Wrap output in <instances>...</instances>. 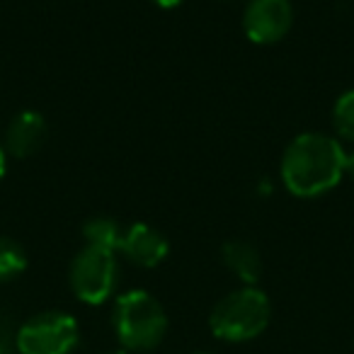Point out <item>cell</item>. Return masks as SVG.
<instances>
[{"label": "cell", "mask_w": 354, "mask_h": 354, "mask_svg": "<svg viewBox=\"0 0 354 354\" xmlns=\"http://www.w3.org/2000/svg\"><path fill=\"white\" fill-rule=\"evenodd\" d=\"M342 143L325 133H301L281 156V183L294 197H320L337 187L344 177Z\"/></svg>", "instance_id": "6da1fadb"}, {"label": "cell", "mask_w": 354, "mask_h": 354, "mask_svg": "<svg viewBox=\"0 0 354 354\" xmlns=\"http://www.w3.org/2000/svg\"><path fill=\"white\" fill-rule=\"evenodd\" d=\"M114 333L127 349H153L167 333V315L148 291H124L114 301Z\"/></svg>", "instance_id": "7a4b0ae2"}, {"label": "cell", "mask_w": 354, "mask_h": 354, "mask_svg": "<svg viewBox=\"0 0 354 354\" xmlns=\"http://www.w3.org/2000/svg\"><path fill=\"white\" fill-rule=\"evenodd\" d=\"M272 306L265 291L255 286H243L223 296L212 310V333L226 342H245L252 339L270 323Z\"/></svg>", "instance_id": "3957f363"}, {"label": "cell", "mask_w": 354, "mask_h": 354, "mask_svg": "<svg viewBox=\"0 0 354 354\" xmlns=\"http://www.w3.org/2000/svg\"><path fill=\"white\" fill-rule=\"evenodd\" d=\"M119 284L117 252L85 245L71 262V289L83 304L100 306Z\"/></svg>", "instance_id": "277c9868"}, {"label": "cell", "mask_w": 354, "mask_h": 354, "mask_svg": "<svg viewBox=\"0 0 354 354\" xmlns=\"http://www.w3.org/2000/svg\"><path fill=\"white\" fill-rule=\"evenodd\" d=\"M80 339L73 315L46 310L30 318L17 333V349L22 354H71Z\"/></svg>", "instance_id": "5b68a950"}, {"label": "cell", "mask_w": 354, "mask_h": 354, "mask_svg": "<svg viewBox=\"0 0 354 354\" xmlns=\"http://www.w3.org/2000/svg\"><path fill=\"white\" fill-rule=\"evenodd\" d=\"M294 25L289 0H250L243 12V30L255 44H274L284 39Z\"/></svg>", "instance_id": "8992f818"}, {"label": "cell", "mask_w": 354, "mask_h": 354, "mask_svg": "<svg viewBox=\"0 0 354 354\" xmlns=\"http://www.w3.org/2000/svg\"><path fill=\"white\" fill-rule=\"evenodd\" d=\"M167 250H170L167 238L158 228L148 226V223L129 226L122 236V245H119V252L127 260H131L138 267H146V270L160 265L167 257Z\"/></svg>", "instance_id": "52a82bcc"}, {"label": "cell", "mask_w": 354, "mask_h": 354, "mask_svg": "<svg viewBox=\"0 0 354 354\" xmlns=\"http://www.w3.org/2000/svg\"><path fill=\"white\" fill-rule=\"evenodd\" d=\"M46 119L35 109H25L10 122L6 133V153L15 158H30L46 141Z\"/></svg>", "instance_id": "ba28073f"}, {"label": "cell", "mask_w": 354, "mask_h": 354, "mask_svg": "<svg viewBox=\"0 0 354 354\" xmlns=\"http://www.w3.org/2000/svg\"><path fill=\"white\" fill-rule=\"evenodd\" d=\"M223 265L233 272L241 281H245L248 286H255V281L260 279L262 262L257 255L255 245L245 241H228L221 250Z\"/></svg>", "instance_id": "9c48e42d"}, {"label": "cell", "mask_w": 354, "mask_h": 354, "mask_svg": "<svg viewBox=\"0 0 354 354\" xmlns=\"http://www.w3.org/2000/svg\"><path fill=\"white\" fill-rule=\"evenodd\" d=\"M83 236H85V243H88V245L104 248V250L117 252L119 245H122L124 228L119 226L114 218L95 216V218H90V221L83 226Z\"/></svg>", "instance_id": "30bf717a"}, {"label": "cell", "mask_w": 354, "mask_h": 354, "mask_svg": "<svg viewBox=\"0 0 354 354\" xmlns=\"http://www.w3.org/2000/svg\"><path fill=\"white\" fill-rule=\"evenodd\" d=\"M25 267H27V255L20 243H15L12 238L0 236V281H8L12 277L22 274Z\"/></svg>", "instance_id": "8fae6325"}, {"label": "cell", "mask_w": 354, "mask_h": 354, "mask_svg": "<svg viewBox=\"0 0 354 354\" xmlns=\"http://www.w3.org/2000/svg\"><path fill=\"white\" fill-rule=\"evenodd\" d=\"M333 127L339 138L354 141V90H347L337 97L333 107Z\"/></svg>", "instance_id": "7c38bea8"}, {"label": "cell", "mask_w": 354, "mask_h": 354, "mask_svg": "<svg viewBox=\"0 0 354 354\" xmlns=\"http://www.w3.org/2000/svg\"><path fill=\"white\" fill-rule=\"evenodd\" d=\"M6 170H8V153H6V148L0 146V180L6 177Z\"/></svg>", "instance_id": "4fadbf2b"}, {"label": "cell", "mask_w": 354, "mask_h": 354, "mask_svg": "<svg viewBox=\"0 0 354 354\" xmlns=\"http://www.w3.org/2000/svg\"><path fill=\"white\" fill-rule=\"evenodd\" d=\"M344 175H349L354 180V151L347 153V162H344Z\"/></svg>", "instance_id": "5bb4252c"}, {"label": "cell", "mask_w": 354, "mask_h": 354, "mask_svg": "<svg viewBox=\"0 0 354 354\" xmlns=\"http://www.w3.org/2000/svg\"><path fill=\"white\" fill-rule=\"evenodd\" d=\"M156 6H160V8H165V10H170V8H177L183 0H153Z\"/></svg>", "instance_id": "9a60e30c"}, {"label": "cell", "mask_w": 354, "mask_h": 354, "mask_svg": "<svg viewBox=\"0 0 354 354\" xmlns=\"http://www.w3.org/2000/svg\"><path fill=\"white\" fill-rule=\"evenodd\" d=\"M0 354H10V349H8V344L0 339Z\"/></svg>", "instance_id": "2e32d148"}, {"label": "cell", "mask_w": 354, "mask_h": 354, "mask_svg": "<svg viewBox=\"0 0 354 354\" xmlns=\"http://www.w3.org/2000/svg\"><path fill=\"white\" fill-rule=\"evenodd\" d=\"M107 354H127V352H107Z\"/></svg>", "instance_id": "e0dca14e"}, {"label": "cell", "mask_w": 354, "mask_h": 354, "mask_svg": "<svg viewBox=\"0 0 354 354\" xmlns=\"http://www.w3.org/2000/svg\"><path fill=\"white\" fill-rule=\"evenodd\" d=\"M197 354H209V352H197Z\"/></svg>", "instance_id": "ac0fdd59"}]
</instances>
